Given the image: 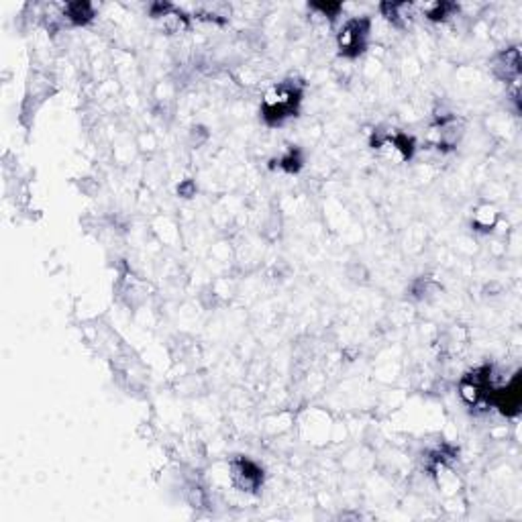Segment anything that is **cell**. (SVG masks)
<instances>
[{"label": "cell", "instance_id": "obj_4", "mask_svg": "<svg viewBox=\"0 0 522 522\" xmlns=\"http://www.w3.org/2000/svg\"><path fill=\"white\" fill-rule=\"evenodd\" d=\"M61 17L72 25H86L94 19V6L90 2H70L61 8Z\"/></svg>", "mask_w": 522, "mask_h": 522}, {"label": "cell", "instance_id": "obj_5", "mask_svg": "<svg viewBox=\"0 0 522 522\" xmlns=\"http://www.w3.org/2000/svg\"><path fill=\"white\" fill-rule=\"evenodd\" d=\"M455 10H457V6L451 4V2H431V4L422 6L424 17L431 19V21H445L447 17H453Z\"/></svg>", "mask_w": 522, "mask_h": 522}, {"label": "cell", "instance_id": "obj_2", "mask_svg": "<svg viewBox=\"0 0 522 522\" xmlns=\"http://www.w3.org/2000/svg\"><path fill=\"white\" fill-rule=\"evenodd\" d=\"M369 31H371V21L367 17H353L349 21H345L339 29L337 35V45H339V53L343 57H357L361 55L369 39Z\"/></svg>", "mask_w": 522, "mask_h": 522}, {"label": "cell", "instance_id": "obj_6", "mask_svg": "<svg viewBox=\"0 0 522 522\" xmlns=\"http://www.w3.org/2000/svg\"><path fill=\"white\" fill-rule=\"evenodd\" d=\"M498 223V210L490 204L477 209V212L473 214V225L479 229V231H492L496 227Z\"/></svg>", "mask_w": 522, "mask_h": 522}, {"label": "cell", "instance_id": "obj_3", "mask_svg": "<svg viewBox=\"0 0 522 522\" xmlns=\"http://www.w3.org/2000/svg\"><path fill=\"white\" fill-rule=\"evenodd\" d=\"M231 479L239 490L255 492L263 484V470L247 457H235L231 461Z\"/></svg>", "mask_w": 522, "mask_h": 522}, {"label": "cell", "instance_id": "obj_1", "mask_svg": "<svg viewBox=\"0 0 522 522\" xmlns=\"http://www.w3.org/2000/svg\"><path fill=\"white\" fill-rule=\"evenodd\" d=\"M302 105V86L294 80L278 82L271 86L261 100V117L267 125H282L290 117H296Z\"/></svg>", "mask_w": 522, "mask_h": 522}, {"label": "cell", "instance_id": "obj_7", "mask_svg": "<svg viewBox=\"0 0 522 522\" xmlns=\"http://www.w3.org/2000/svg\"><path fill=\"white\" fill-rule=\"evenodd\" d=\"M280 167L282 170H286V172H290V174H294V172H298L300 167H302V156H300V151L298 149H288L286 154L284 156L280 157Z\"/></svg>", "mask_w": 522, "mask_h": 522}]
</instances>
